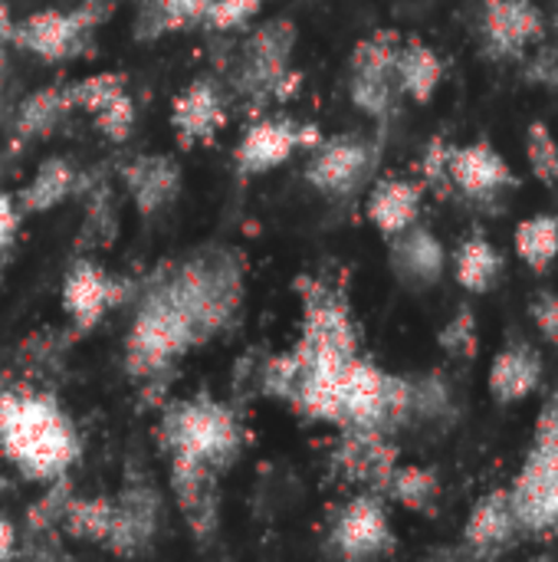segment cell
<instances>
[{"label":"cell","mask_w":558,"mask_h":562,"mask_svg":"<svg viewBox=\"0 0 558 562\" xmlns=\"http://www.w3.org/2000/svg\"><path fill=\"white\" fill-rule=\"evenodd\" d=\"M20 224H23V211H20L16 198L0 191V254L13 247V240L20 234Z\"/></svg>","instance_id":"42"},{"label":"cell","mask_w":558,"mask_h":562,"mask_svg":"<svg viewBox=\"0 0 558 562\" xmlns=\"http://www.w3.org/2000/svg\"><path fill=\"white\" fill-rule=\"evenodd\" d=\"M526 313H529V319H533L536 333L543 336V342H549V346H556L558 349V293L556 290H539V293H533V300H529Z\"/></svg>","instance_id":"40"},{"label":"cell","mask_w":558,"mask_h":562,"mask_svg":"<svg viewBox=\"0 0 558 562\" xmlns=\"http://www.w3.org/2000/svg\"><path fill=\"white\" fill-rule=\"evenodd\" d=\"M319 142H322V132L316 125H296L286 119H260L243 132L234 158H237L240 175H266L286 165L303 145L316 148Z\"/></svg>","instance_id":"12"},{"label":"cell","mask_w":558,"mask_h":562,"mask_svg":"<svg viewBox=\"0 0 558 562\" xmlns=\"http://www.w3.org/2000/svg\"><path fill=\"white\" fill-rule=\"evenodd\" d=\"M477 33L490 59H520L546 36V16L536 0H480Z\"/></svg>","instance_id":"9"},{"label":"cell","mask_w":558,"mask_h":562,"mask_svg":"<svg viewBox=\"0 0 558 562\" xmlns=\"http://www.w3.org/2000/svg\"><path fill=\"white\" fill-rule=\"evenodd\" d=\"M158 286L174 300L204 342L237 316L243 303V263L224 247H207L174 273L161 277Z\"/></svg>","instance_id":"2"},{"label":"cell","mask_w":558,"mask_h":562,"mask_svg":"<svg viewBox=\"0 0 558 562\" xmlns=\"http://www.w3.org/2000/svg\"><path fill=\"white\" fill-rule=\"evenodd\" d=\"M523 540L513 504H510V491L497 487L487 491L474 507L470 517L464 524V547L467 557H480V560H493L503 557L506 550H513Z\"/></svg>","instance_id":"16"},{"label":"cell","mask_w":558,"mask_h":562,"mask_svg":"<svg viewBox=\"0 0 558 562\" xmlns=\"http://www.w3.org/2000/svg\"><path fill=\"white\" fill-rule=\"evenodd\" d=\"M95 10L99 7H92V3H82L76 10L46 7V10H36V13L10 23L7 40H13L20 49L33 53L39 59H49V63L69 59V56H79L86 49L89 33L95 30V23L102 16Z\"/></svg>","instance_id":"7"},{"label":"cell","mask_w":558,"mask_h":562,"mask_svg":"<svg viewBox=\"0 0 558 562\" xmlns=\"http://www.w3.org/2000/svg\"><path fill=\"white\" fill-rule=\"evenodd\" d=\"M224 122H227V109L214 79H194L171 105V125L181 145L214 142Z\"/></svg>","instance_id":"21"},{"label":"cell","mask_w":558,"mask_h":562,"mask_svg":"<svg viewBox=\"0 0 558 562\" xmlns=\"http://www.w3.org/2000/svg\"><path fill=\"white\" fill-rule=\"evenodd\" d=\"M0 451L3 458L36 484H53L82 454L72 418L53 395L43 392H0Z\"/></svg>","instance_id":"1"},{"label":"cell","mask_w":558,"mask_h":562,"mask_svg":"<svg viewBox=\"0 0 558 562\" xmlns=\"http://www.w3.org/2000/svg\"><path fill=\"white\" fill-rule=\"evenodd\" d=\"M122 92H128V82H125L122 72H92V76H82V79H76V82L66 86L69 109L72 112L79 109L86 115H95L102 105H109Z\"/></svg>","instance_id":"34"},{"label":"cell","mask_w":558,"mask_h":562,"mask_svg":"<svg viewBox=\"0 0 558 562\" xmlns=\"http://www.w3.org/2000/svg\"><path fill=\"white\" fill-rule=\"evenodd\" d=\"M263 3L266 0H214L210 13H207V26L217 30V33L237 30V26L250 23L263 10Z\"/></svg>","instance_id":"39"},{"label":"cell","mask_w":558,"mask_h":562,"mask_svg":"<svg viewBox=\"0 0 558 562\" xmlns=\"http://www.w3.org/2000/svg\"><path fill=\"white\" fill-rule=\"evenodd\" d=\"M201 346L187 316L155 283L135 310L125 336V369L132 379H155L187 349Z\"/></svg>","instance_id":"4"},{"label":"cell","mask_w":558,"mask_h":562,"mask_svg":"<svg viewBox=\"0 0 558 562\" xmlns=\"http://www.w3.org/2000/svg\"><path fill=\"white\" fill-rule=\"evenodd\" d=\"M112 514H115V501L112 497H69L62 507V527L82 540V543H99L105 547L109 530H112Z\"/></svg>","instance_id":"32"},{"label":"cell","mask_w":558,"mask_h":562,"mask_svg":"<svg viewBox=\"0 0 558 562\" xmlns=\"http://www.w3.org/2000/svg\"><path fill=\"white\" fill-rule=\"evenodd\" d=\"M454 415V389L444 372L411 375V422H447Z\"/></svg>","instance_id":"33"},{"label":"cell","mask_w":558,"mask_h":562,"mask_svg":"<svg viewBox=\"0 0 558 562\" xmlns=\"http://www.w3.org/2000/svg\"><path fill=\"white\" fill-rule=\"evenodd\" d=\"M506 491L523 537L558 540V451L533 445Z\"/></svg>","instance_id":"6"},{"label":"cell","mask_w":558,"mask_h":562,"mask_svg":"<svg viewBox=\"0 0 558 562\" xmlns=\"http://www.w3.org/2000/svg\"><path fill=\"white\" fill-rule=\"evenodd\" d=\"M69 99H66V86H43L33 95H26L16 109V135L23 138H36V135H49L66 115H69Z\"/></svg>","instance_id":"30"},{"label":"cell","mask_w":558,"mask_h":562,"mask_svg":"<svg viewBox=\"0 0 558 562\" xmlns=\"http://www.w3.org/2000/svg\"><path fill=\"white\" fill-rule=\"evenodd\" d=\"M388 501H395L398 507L411 510V514H424V517H434L437 514V504H441V477L434 468H424V464H401L391 471L388 484H385V494Z\"/></svg>","instance_id":"27"},{"label":"cell","mask_w":558,"mask_h":562,"mask_svg":"<svg viewBox=\"0 0 558 562\" xmlns=\"http://www.w3.org/2000/svg\"><path fill=\"white\" fill-rule=\"evenodd\" d=\"M296 49V23L293 20H266L263 26L253 30V36L243 43V86L253 92H276L280 99H286L289 82H296V76H289V56Z\"/></svg>","instance_id":"10"},{"label":"cell","mask_w":558,"mask_h":562,"mask_svg":"<svg viewBox=\"0 0 558 562\" xmlns=\"http://www.w3.org/2000/svg\"><path fill=\"white\" fill-rule=\"evenodd\" d=\"M349 95L352 102L372 115V119H385L395 105L398 92V79L395 69H365V66H349Z\"/></svg>","instance_id":"31"},{"label":"cell","mask_w":558,"mask_h":562,"mask_svg":"<svg viewBox=\"0 0 558 562\" xmlns=\"http://www.w3.org/2000/svg\"><path fill=\"white\" fill-rule=\"evenodd\" d=\"M118 300L115 280L92 260H76L62 280V310L76 333H92Z\"/></svg>","instance_id":"19"},{"label":"cell","mask_w":558,"mask_h":562,"mask_svg":"<svg viewBox=\"0 0 558 562\" xmlns=\"http://www.w3.org/2000/svg\"><path fill=\"white\" fill-rule=\"evenodd\" d=\"M79 175L72 168L69 158H46L36 175L16 191V204L23 214H43V211H53L56 204H62L72 188H76Z\"/></svg>","instance_id":"26"},{"label":"cell","mask_w":558,"mask_h":562,"mask_svg":"<svg viewBox=\"0 0 558 562\" xmlns=\"http://www.w3.org/2000/svg\"><path fill=\"white\" fill-rule=\"evenodd\" d=\"M161 445L171 458H191L224 474L240 454V422L210 395L171 402L161 415Z\"/></svg>","instance_id":"3"},{"label":"cell","mask_w":558,"mask_h":562,"mask_svg":"<svg viewBox=\"0 0 558 562\" xmlns=\"http://www.w3.org/2000/svg\"><path fill=\"white\" fill-rule=\"evenodd\" d=\"M115 501V514H112V530L105 540V550L118 553V557H138L151 547L155 533H158V520H161V501L155 494V487L148 484H128Z\"/></svg>","instance_id":"18"},{"label":"cell","mask_w":558,"mask_h":562,"mask_svg":"<svg viewBox=\"0 0 558 562\" xmlns=\"http://www.w3.org/2000/svg\"><path fill=\"white\" fill-rule=\"evenodd\" d=\"M13 550H16V527L7 517H0V560L13 557Z\"/></svg>","instance_id":"43"},{"label":"cell","mask_w":558,"mask_h":562,"mask_svg":"<svg viewBox=\"0 0 558 562\" xmlns=\"http://www.w3.org/2000/svg\"><path fill=\"white\" fill-rule=\"evenodd\" d=\"M398 458L401 454L391 435L372 431V428H342L332 464L345 481L362 484L375 494H385V484L391 471L398 468Z\"/></svg>","instance_id":"14"},{"label":"cell","mask_w":558,"mask_h":562,"mask_svg":"<svg viewBox=\"0 0 558 562\" xmlns=\"http://www.w3.org/2000/svg\"><path fill=\"white\" fill-rule=\"evenodd\" d=\"M95 122V128L112 138V142H128L132 128H135V102L128 92H122L118 99H112L109 105H102L95 115H89Z\"/></svg>","instance_id":"37"},{"label":"cell","mask_w":558,"mask_h":562,"mask_svg":"<svg viewBox=\"0 0 558 562\" xmlns=\"http://www.w3.org/2000/svg\"><path fill=\"white\" fill-rule=\"evenodd\" d=\"M375 165V151L358 135L322 138L306 165V181L326 198H345L362 188Z\"/></svg>","instance_id":"11"},{"label":"cell","mask_w":558,"mask_h":562,"mask_svg":"<svg viewBox=\"0 0 558 562\" xmlns=\"http://www.w3.org/2000/svg\"><path fill=\"white\" fill-rule=\"evenodd\" d=\"M437 346L451 356V359H467L474 362L480 352V326H477V313L470 303H460L454 310V316L441 326L437 333Z\"/></svg>","instance_id":"35"},{"label":"cell","mask_w":558,"mask_h":562,"mask_svg":"<svg viewBox=\"0 0 558 562\" xmlns=\"http://www.w3.org/2000/svg\"><path fill=\"white\" fill-rule=\"evenodd\" d=\"M533 445L558 451V389L549 395V402L539 408L536 415V428H533Z\"/></svg>","instance_id":"41"},{"label":"cell","mask_w":558,"mask_h":562,"mask_svg":"<svg viewBox=\"0 0 558 562\" xmlns=\"http://www.w3.org/2000/svg\"><path fill=\"white\" fill-rule=\"evenodd\" d=\"M388 263H391V273H395V280L401 286L421 293V290H431V286H437L444 280V273H447V247L424 224H411L408 231L391 237Z\"/></svg>","instance_id":"15"},{"label":"cell","mask_w":558,"mask_h":562,"mask_svg":"<svg viewBox=\"0 0 558 562\" xmlns=\"http://www.w3.org/2000/svg\"><path fill=\"white\" fill-rule=\"evenodd\" d=\"M217 477L210 464L191 461V458H171V491L174 501L184 514V520L197 530L207 533L217 517Z\"/></svg>","instance_id":"23"},{"label":"cell","mask_w":558,"mask_h":562,"mask_svg":"<svg viewBox=\"0 0 558 562\" xmlns=\"http://www.w3.org/2000/svg\"><path fill=\"white\" fill-rule=\"evenodd\" d=\"M329 543L342 560H375L395 550V530L385 497L375 491L355 494L332 520Z\"/></svg>","instance_id":"8"},{"label":"cell","mask_w":558,"mask_h":562,"mask_svg":"<svg viewBox=\"0 0 558 562\" xmlns=\"http://www.w3.org/2000/svg\"><path fill=\"white\" fill-rule=\"evenodd\" d=\"M214 0H145L138 13V36L155 40L161 33H181L207 23Z\"/></svg>","instance_id":"29"},{"label":"cell","mask_w":558,"mask_h":562,"mask_svg":"<svg viewBox=\"0 0 558 562\" xmlns=\"http://www.w3.org/2000/svg\"><path fill=\"white\" fill-rule=\"evenodd\" d=\"M447 175H451V188L470 201H490L500 198V191L520 188L516 171L510 168L503 151L487 138L470 145H451Z\"/></svg>","instance_id":"13"},{"label":"cell","mask_w":558,"mask_h":562,"mask_svg":"<svg viewBox=\"0 0 558 562\" xmlns=\"http://www.w3.org/2000/svg\"><path fill=\"white\" fill-rule=\"evenodd\" d=\"M303 293V333L293 346L309 362H332L345 366L358 352V326L352 316V306L339 286H329L326 280H299Z\"/></svg>","instance_id":"5"},{"label":"cell","mask_w":558,"mask_h":562,"mask_svg":"<svg viewBox=\"0 0 558 562\" xmlns=\"http://www.w3.org/2000/svg\"><path fill=\"white\" fill-rule=\"evenodd\" d=\"M543 375H546V362L539 349L526 336L510 333L490 362L487 389L497 405H516V402H526L543 385Z\"/></svg>","instance_id":"17"},{"label":"cell","mask_w":558,"mask_h":562,"mask_svg":"<svg viewBox=\"0 0 558 562\" xmlns=\"http://www.w3.org/2000/svg\"><path fill=\"white\" fill-rule=\"evenodd\" d=\"M122 178L138 214L145 217L161 214L181 194V165L171 155H138L125 165Z\"/></svg>","instance_id":"20"},{"label":"cell","mask_w":558,"mask_h":562,"mask_svg":"<svg viewBox=\"0 0 558 562\" xmlns=\"http://www.w3.org/2000/svg\"><path fill=\"white\" fill-rule=\"evenodd\" d=\"M451 267H454L457 286L467 290V293H474V296L497 290V283L503 280V254L483 234L464 237L457 244L454 257H451Z\"/></svg>","instance_id":"25"},{"label":"cell","mask_w":558,"mask_h":562,"mask_svg":"<svg viewBox=\"0 0 558 562\" xmlns=\"http://www.w3.org/2000/svg\"><path fill=\"white\" fill-rule=\"evenodd\" d=\"M395 79H398V92L414 99V102H431L434 92L444 82V59L434 46H428L418 36H405L401 49H398V63H395Z\"/></svg>","instance_id":"24"},{"label":"cell","mask_w":558,"mask_h":562,"mask_svg":"<svg viewBox=\"0 0 558 562\" xmlns=\"http://www.w3.org/2000/svg\"><path fill=\"white\" fill-rule=\"evenodd\" d=\"M526 161L536 181H543L546 188L558 184V138L553 135L549 122L533 119L526 128Z\"/></svg>","instance_id":"36"},{"label":"cell","mask_w":558,"mask_h":562,"mask_svg":"<svg viewBox=\"0 0 558 562\" xmlns=\"http://www.w3.org/2000/svg\"><path fill=\"white\" fill-rule=\"evenodd\" d=\"M513 247L516 257L536 273H549V267L558 260V214H529L516 224L513 231Z\"/></svg>","instance_id":"28"},{"label":"cell","mask_w":558,"mask_h":562,"mask_svg":"<svg viewBox=\"0 0 558 562\" xmlns=\"http://www.w3.org/2000/svg\"><path fill=\"white\" fill-rule=\"evenodd\" d=\"M421 204H424V184L411 178H382L368 191L365 214L372 227L382 237H398L411 224L421 221Z\"/></svg>","instance_id":"22"},{"label":"cell","mask_w":558,"mask_h":562,"mask_svg":"<svg viewBox=\"0 0 558 562\" xmlns=\"http://www.w3.org/2000/svg\"><path fill=\"white\" fill-rule=\"evenodd\" d=\"M447 155H451V142L441 138V135H434L428 142L424 155H421V175H424L421 184L431 188V191H441V198H447V191H454L451 175H447Z\"/></svg>","instance_id":"38"}]
</instances>
